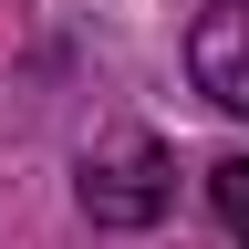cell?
I'll return each mask as SVG.
<instances>
[{"label":"cell","instance_id":"6da1fadb","mask_svg":"<svg viewBox=\"0 0 249 249\" xmlns=\"http://www.w3.org/2000/svg\"><path fill=\"white\" fill-rule=\"evenodd\" d=\"M73 197H83L93 229H156V218H166V197H177V166H166V145H156L145 124H114V135L83 145Z\"/></svg>","mask_w":249,"mask_h":249},{"label":"cell","instance_id":"7a4b0ae2","mask_svg":"<svg viewBox=\"0 0 249 249\" xmlns=\"http://www.w3.org/2000/svg\"><path fill=\"white\" fill-rule=\"evenodd\" d=\"M187 73H197V93L218 114L249 124V0H208L197 31H187Z\"/></svg>","mask_w":249,"mask_h":249},{"label":"cell","instance_id":"3957f363","mask_svg":"<svg viewBox=\"0 0 249 249\" xmlns=\"http://www.w3.org/2000/svg\"><path fill=\"white\" fill-rule=\"evenodd\" d=\"M208 197H218V218H229V239L249 249V156H218V166H208Z\"/></svg>","mask_w":249,"mask_h":249}]
</instances>
